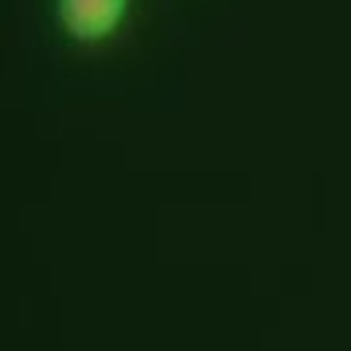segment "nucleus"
<instances>
[{"label":"nucleus","instance_id":"nucleus-1","mask_svg":"<svg viewBox=\"0 0 351 351\" xmlns=\"http://www.w3.org/2000/svg\"><path fill=\"white\" fill-rule=\"evenodd\" d=\"M129 0H55V16L71 39L78 43H98L110 39L125 20Z\"/></svg>","mask_w":351,"mask_h":351}]
</instances>
